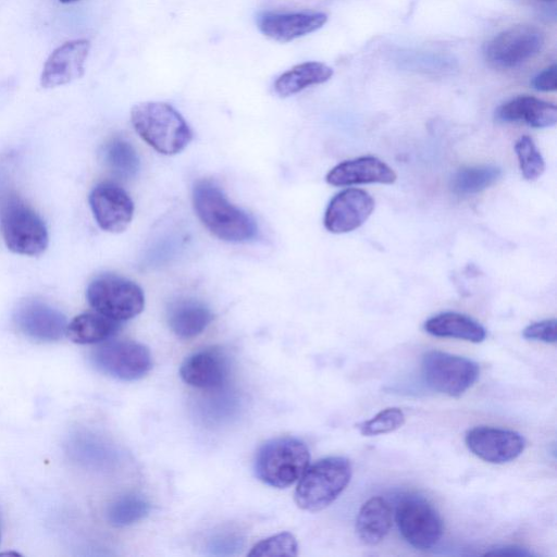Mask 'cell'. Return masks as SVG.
<instances>
[{
    "label": "cell",
    "instance_id": "cell-34",
    "mask_svg": "<svg viewBox=\"0 0 557 557\" xmlns=\"http://www.w3.org/2000/svg\"><path fill=\"white\" fill-rule=\"evenodd\" d=\"M59 1L62 3H72V2H76L78 0H59Z\"/></svg>",
    "mask_w": 557,
    "mask_h": 557
},
{
    "label": "cell",
    "instance_id": "cell-15",
    "mask_svg": "<svg viewBox=\"0 0 557 557\" xmlns=\"http://www.w3.org/2000/svg\"><path fill=\"white\" fill-rule=\"evenodd\" d=\"M466 445L479 458L491 463H505L519 457L525 441L518 432L491 426H476L466 435Z\"/></svg>",
    "mask_w": 557,
    "mask_h": 557
},
{
    "label": "cell",
    "instance_id": "cell-29",
    "mask_svg": "<svg viewBox=\"0 0 557 557\" xmlns=\"http://www.w3.org/2000/svg\"><path fill=\"white\" fill-rule=\"evenodd\" d=\"M405 420V413L400 408L391 407L380 411L370 420L358 424V429L364 436L385 434L399 429Z\"/></svg>",
    "mask_w": 557,
    "mask_h": 557
},
{
    "label": "cell",
    "instance_id": "cell-4",
    "mask_svg": "<svg viewBox=\"0 0 557 557\" xmlns=\"http://www.w3.org/2000/svg\"><path fill=\"white\" fill-rule=\"evenodd\" d=\"M309 461L310 453L304 442L290 436L275 437L259 447L253 469L263 483L285 488L299 480Z\"/></svg>",
    "mask_w": 557,
    "mask_h": 557
},
{
    "label": "cell",
    "instance_id": "cell-13",
    "mask_svg": "<svg viewBox=\"0 0 557 557\" xmlns=\"http://www.w3.org/2000/svg\"><path fill=\"white\" fill-rule=\"evenodd\" d=\"M13 320L21 333L37 342H55L66 334L65 315L38 299H26L20 302Z\"/></svg>",
    "mask_w": 557,
    "mask_h": 557
},
{
    "label": "cell",
    "instance_id": "cell-23",
    "mask_svg": "<svg viewBox=\"0 0 557 557\" xmlns=\"http://www.w3.org/2000/svg\"><path fill=\"white\" fill-rule=\"evenodd\" d=\"M332 75V67L325 63L318 61L299 63L276 78L274 90L280 97L286 98L307 87L325 83Z\"/></svg>",
    "mask_w": 557,
    "mask_h": 557
},
{
    "label": "cell",
    "instance_id": "cell-8",
    "mask_svg": "<svg viewBox=\"0 0 557 557\" xmlns=\"http://www.w3.org/2000/svg\"><path fill=\"white\" fill-rule=\"evenodd\" d=\"M395 520L401 536L420 550L431 549L443 535L440 513L428 499L419 495H406L398 500Z\"/></svg>",
    "mask_w": 557,
    "mask_h": 557
},
{
    "label": "cell",
    "instance_id": "cell-19",
    "mask_svg": "<svg viewBox=\"0 0 557 557\" xmlns=\"http://www.w3.org/2000/svg\"><path fill=\"white\" fill-rule=\"evenodd\" d=\"M495 117L502 122H524L534 128H546L556 124L557 107L532 96H518L499 106Z\"/></svg>",
    "mask_w": 557,
    "mask_h": 557
},
{
    "label": "cell",
    "instance_id": "cell-30",
    "mask_svg": "<svg viewBox=\"0 0 557 557\" xmlns=\"http://www.w3.org/2000/svg\"><path fill=\"white\" fill-rule=\"evenodd\" d=\"M297 554L298 545L295 536L289 532H282L257 543L248 556H296Z\"/></svg>",
    "mask_w": 557,
    "mask_h": 557
},
{
    "label": "cell",
    "instance_id": "cell-2",
    "mask_svg": "<svg viewBox=\"0 0 557 557\" xmlns=\"http://www.w3.org/2000/svg\"><path fill=\"white\" fill-rule=\"evenodd\" d=\"M131 121L139 137L162 154L181 152L193 138L185 119L166 102L145 101L135 104L131 110Z\"/></svg>",
    "mask_w": 557,
    "mask_h": 557
},
{
    "label": "cell",
    "instance_id": "cell-12",
    "mask_svg": "<svg viewBox=\"0 0 557 557\" xmlns=\"http://www.w3.org/2000/svg\"><path fill=\"white\" fill-rule=\"evenodd\" d=\"M89 205L100 228L122 233L131 224L134 202L127 191L112 182L97 184L89 194Z\"/></svg>",
    "mask_w": 557,
    "mask_h": 557
},
{
    "label": "cell",
    "instance_id": "cell-16",
    "mask_svg": "<svg viewBox=\"0 0 557 557\" xmlns=\"http://www.w3.org/2000/svg\"><path fill=\"white\" fill-rule=\"evenodd\" d=\"M89 50L87 39L70 40L54 49L44 65L41 87L54 88L82 77Z\"/></svg>",
    "mask_w": 557,
    "mask_h": 557
},
{
    "label": "cell",
    "instance_id": "cell-10",
    "mask_svg": "<svg viewBox=\"0 0 557 557\" xmlns=\"http://www.w3.org/2000/svg\"><path fill=\"white\" fill-rule=\"evenodd\" d=\"M543 46L541 29L532 25H516L490 39L484 45L483 55L491 66L509 70L540 53Z\"/></svg>",
    "mask_w": 557,
    "mask_h": 557
},
{
    "label": "cell",
    "instance_id": "cell-32",
    "mask_svg": "<svg viewBox=\"0 0 557 557\" xmlns=\"http://www.w3.org/2000/svg\"><path fill=\"white\" fill-rule=\"evenodd\" d=\"M557 66L553 64L537 75H535L532 79V86L534 89L540 91H555L557 87Z\"/></svg>",
    "mask_w": 557,
    "mask_h": 557
},
{
    "label": "cell",
    "instance_id": "cell-11",
    "mask_svg": "<svg viewBox=\"0 0 557 557\" xmlns=\"http://www.w3.org/2000/svg\"><path fill=\"white\" fill-rule=\"evenodd\" d=\"M180 375L186 384L196 388L222 389L231 375L230 356L218 346L200 349L184 360Z\"/></svg>",
    "mask_w": 557,
    "mask_h": 557
},
{
    "label": "cell",
    "instance_id": "cell-27",
    "mask_svg": "<svg viewBox=\"0 0 557 557\" xmlns=\"http://www.w3.org/2000/svg\"><path fill=\"white\" fill-rule=\"evenodd\" d=\"M149 510L150 505L145 497L135 493H127L109 504L106 516L110 524L126 527L145 518Z\"/></svg>",
    "mask_w": 557,
    "mask_h": 557
},
{
    "label": "cell",
    "instance_id": "cell-1",
    "mask_svg": "<svg viewBox=\"0 0 557 557\" xmlns=\"http://www.w3.org/2000/svg\"><path fill=\"white\" fill-rule=\"evenodd\" d=\"M193 205L202 224L222 240L246 243L257 236L258 226L253 218L231 203L212 181L200 180L195 184Z\"/></svg>",
    "mask_w": 557,
    "mask_h": 557
},
{
    "label": "cell",
    "instance_id": "cell-17",
    "mask_svg": "<svg viewBox=\"0 0 557 557\" xmlns=\"http://www.w3.org/2000/svg\"><path fill=\"white\" fill-rule=\"evenodd\" d=\"M327 22L322 12H262L258 15L259 30L278 42H289L320 29Z\"/></svg>",
    "mask_w": 557,
    "mask_h": 557
},
{
    "label": "cell",
    "instance_id": "cell-7",
    "mask_svg": "<svg viewBox=\"0 0 557 557\" xmlns=\"http://www.w3.org/2000/svg\"><path fill=\"white\" fill-rule=\"evenodd\" d=\"M90 362L99 372L121 381H136L152 368L149 349L129 339H107L92 349Z\"/></svg>",
    "mask_w": 557,
    "mask_h": 557
},
{
    "label": "cell",
    "instance_id": "cell-6",
    "mask_svg": "<svg viewBox=\"0 0 557 557\" xmlns=\"http://www.w3.org/2000/svg\"><path fill=\"white\" fill-rule=\"evenodd\" d=\"M86 298L96 312L117 322L135 318L145 307L141 287L112 273L96 276L87 287Z\"/></svg>",
    "mask_w": 557,
    "mask_h": 557
},
{
    "label": "cell",
    "instance_id": "cell-33",
    "mask_svg": "<svg viewBox=\"0 0 557 557\" xmlns=\"http://www.w3.org/2000/svg\"><path fill=\"white\" fill-rule=\"evenodd\" d=\"M486 555L531 556L532 554L530 552H527V550L520 548V547L504 546V547L493 548L492 550L487 552Z\"/></svg>",
    "mask_w": 557,
    "mask_h": 557
},
{
    "label": "cell",
    "instance_id": "cell-35",
    "mask_svg": "<svg viewBox=\"0 0 557 557\" xmlns=\"http://www.w3.org/2000/svg\"><path fill=\"white\" fill-rule=\"evenodd\" d=\"M544 1H554V0H544Z\"/></svg>",
    "mask_w": 557,
    "mask_h": 557
},
{
    "label": "cell",
    "instance_id": "cell-36",
    "mask_svg": "<svg viewBox=\"0 0 557 557\" xmlns=\"http://www.w3.org/2000/svg\"><path fill=\"white\" fill-rule=\"evenodd\" d=\"M0 537H1V531H0Z\"/></svg>",
    "mask_w": 557,
    "mask_h": 557
},
{
    "label": "cell",
    "instance_id": "cell-22",
    "mask_svg": "<svg viewBox=\"0 0 557 557\" xmlns=\"http://www.w3.org/2000/svg\"><path fill=\"white\" fill-rule=\"evenodd\" d=\"M424 330L436 337H450L481 343L486 336L485 329L474 319L458 312H442L424 323Z\"/></svg>",
    "mask_w": 557,
    "mask_h": 557
},
{
    "label": "cell",
    "instance_id": "cell-28",
    "mask_svg": "<svg viewBox=\"0 0 557 557\" xmlns=\"http://www.w3.org/2000/svg\"><path fill=\"white\" fill-rule=\"evenodd\" d=\"M515 151L525 180L534 181L544 173V158L530 136H521L515 144Z\"/></svg>",
    "mask_w": 557,
    "mask_h": 557
},
{
    "label": "cell",
    "instance_id": "cell-24",
    "mask_svg": "<svg viewBox=\"0 0 557 557\" xmlns=\"http://www.w3.org/2000/svg\"><path fill=\"white\" fill-rule=\"evenodd\" d=\"M120 323L99 312H84L67 323L66 335L76 344H99L116 334Z\"/></svg>",
    "mask_w": 557,
    "mask_h": 557
},
{
    "label": "cell",
    "instance_id": "cell-31",
    "mask_svg": "<svg viewBox=\"0 0 557 557\" xmlns=\"http://www.w3.org/2000/svg\"><path fill=\"white\" fill-rule=\"evenodd\" d=\"M556 325L557 322L555 319H547L543 321H539L528 325L523 332L522 336L525 339L530 341H541L544 343H556Z\"/></svg>",
    "mask_w": 557,
    "mask_h": 557
},
{
    "label": "cell",
    "instance_id": "cell-18",
    "mask_svg": "<svg viewBox=\"0 0 557 557\" xmlns=\"http://www.w3.org/2000/svg\"><path fill=\"white\" fill-rule=\"evenodd\" d=\"M397 178L395 171L376 157L366 156L346 160L329 171L325 176L332 186L356 184H393Z\"/></svg>",
    "mask_w": 557,
    "mask_h": 557
},
{
    "label": "cell",
    "instance_id": "cell-20",
    "mask_svg": "<svg viewBox=\"0 0 557 557\" xmlns=\"http://www.w3.org/2000/svg\"><path fill=\"white\" fill-rule=\"evenodd\" d=\"M212 319L211 310L203 302L193 298L176 299L166 309L171 331L184 339L202 333Z\"/></svg>",
    "mask_w": 557,
    "mask_h": 557
},
{
    "label": "cell",
    "instance_id": "cell-25",
    "mask_svg": "<svg viewBox=\"0 0 557 557\" xmlns=\"http://www.w3.org/2000/svg\"><path fill=\"white\" fill-rule=\"evenodd\" d=\"M500 176L502 170L496 165L466 166L453 175L449 187L454 194L459 196L474 195L494 185Z\"/></svg>",
    "mask_w": 557,
    "mask_h": 557
},
{
    "label": "cell",
    "instance_id": "cell-5",
    "mask_svg": "<svg viewBox=\"0 0 557 557\" xmlns=\"http://www.w3.org/2000/svg\"><path fill=\"white\" fill-rule=\"evenodd\" d=\"M0 226L8 249L14 253L34 257L48 247L49 235L44 220L17 197H11L3 206Z\"/></svg>",
    "mask_w": 557,
    "mask_h": 557
},
{
    "label": "cell",
    "instance_id": "cell-26",
    "mask_svg": "<svg viewBox=\"0 0 557 557\" xmlns=\"http://www.w3.org/2000/svg\"><path fill=\"white\" fill-rule=\"evenodd\" d=\"M103 159L110 171L120 178L134 177L140 168L139 157L131 143L115 137L103 147Z\"/></svg>",
    "mask_w": 557,
    "mask_h": 557
},
{
    "label": "cell",
    "instance_id": "cell-9",
    "mask_svg": "<svg viewBox=\"0 0 557 557\" xmlns=\"http://www.w3.org/2000/svg\"><path fill=\"white\" fill-rule=\"evenodd\" d=\"M423 380L435 392L459 397L479 376V366L473 360L440 350L426 351L421 361Z\"/></svg>",
    "mask_w": 557,
    "mask_h": 557
},
{
    "label": "cell",
    "instance_id": "cell-14",
    "mask_svg": "<svg viewBox=\"0 0 557 557\" xmlns=\"http://www.w3.org/2000/svg\"><path fill=\"white\" fill-rule=\"evenodd\" d=\"M372 196L359 188H346L329 202L324 213V227L334 234H344L360 227L374 210Z\"/></svg>",
    "mask_w": 557,
    "mask_h": 557
},
{
    "label": "cell",
    "instance_id": "cell-3",
    "mask_svg": "<svg viewBox=\"0 0 557 557\" xmlns=\"http://www.w3.org/2000/svg\"><path fill=\"white\" fill-rule=\"evenodd\" d=\"M351 478V465L345 457L332 456L318 460L298 480L294 498L307 511H319L331 505L346 488Z\"/></svg>",
    "mask_w": 557,
    "mask_h": 557
},
{
    "label": "cell",
    "instance_id": "cell-21",
    "mask_svg": "<svg viewBox=\"0 0 557 557\" xmlns=\"http://www.w3.org/2000/svg\"><path fill=\"white\" fill-rule=\"evenodd\" d=\"M393 522V509L389 503L374 496L360 508L356 519V533L366 545H376L388 534Z\"/></svg>",
    "mask_w": 557,
    "mask_h": 557
}]
</instances>
